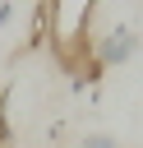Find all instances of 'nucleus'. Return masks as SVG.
<instances>
[{
    "mask_svg": "<svg viewBox=\"0 0 143 148\" xmlns=\"http://www.w3.org/2000/svg\"><path fill=\"white\" fill-rule=\"evenodd\" d=\"M134 51H138V37H134V28H129V23L111 28L101 42H92V56H97V65H101V69H115V65H125Z\"/></svg>",
    "mask_w": 143,
    "mask_h": 148,
    "instance_id": "nucleus-2",
    "label": "nucleus"
},
{
    "mask_svg": "<svg viewBox=\"0 0 143 148\" xmlns=\"http://www.w3.org/2000/svg\"><path fill=\"white\" fill-rule=\"evenodd\" d=\"M9 143V120H5V92H0V148Z\"/></svg>",
    "mask_w": 143,
    "mask_h": 148,
    "instance_id": "nucleus-5",
    "label": "nucleus"
},
{
    "mask_svg": "<svg viewBox=\"0 0 143 148\" xmlns=\"http://www.w3.org/2000/svg\"><path fill=\"white\" fill-rule=\"evenodd\" d=\"M9 18H14V0H0V28H5Z\"/></svg>",
    "mask_w": 143,
    "mask_h": 148,
    "instance_id": "nucleus-6",
    "label": "nucleus"
},
{
    "mask_svg": "<svg viewBox=\"0 0 143 148\" xmlns=\"http://www.w3.org/2000/svg\"><path fill=\"white\" fill-rule=\"evenodd\" d=\"M83 148H120V143H115L111 134H88V139H83Z\"/></svg>",
    "mask_w": 143,
    "mask_h": 148,
    "instance_id": "nucleus-4",
    "label": "nucleus"
},
{
    "mask_svg": "<svg viewBox=\"0 0 143 148\" xmlns=\"http://www.w3.org/2000/svg\"><path fill=\"white\" fill-rule=\"evenodd\" d=\"M88 18H92V0H55V37H51V46H69V42L88 37Z\"/></svg>",
    "mask_w": 143,
    "mask_h": 148,
    "instance_id": "nucleus-1",
    "label": "nucleus"
},
{
    "mask_svg": "<svg viewBox=\"0 0 143 148\" xmlns=\"http://www.w3.org/2000/svg\"><path fill=\"white\" fill-rule=\"evenodd\" d=\"M51 37H55V0H37L32 23H28V51L51 46Z\"/></svg>",
    "mask_w": 143,
    "mask_h": 148,
    "instance_id": "nucleus-3",
    "label": "nucleus"
}]
</instances>
